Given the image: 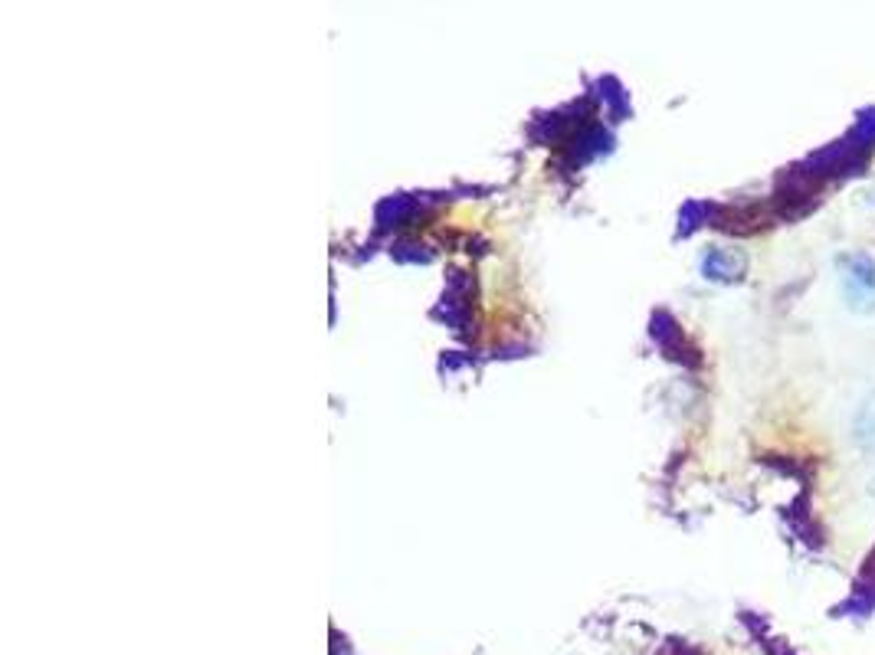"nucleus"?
I'll return each mask as SVG.
<instances>
[{"mask_svg":"<svg viewBox=\"0 0 875 655\" xmlns=\"http://www.w3.org/2000/svg\"><path fill=\"white\" fill-rule=\"evenodd\" d=\"M849 276H846V289H849V295H859V289H862V295H872V289H875V266L869 259H853L849 262Z\"/></svg>","mask_w":875,"mask_h":655,"instance_id":"f257e3e1","label":"nucleus"}]
</instances>
